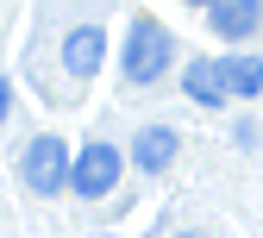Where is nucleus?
<instances>
[{
    "label": "nucleus",
    "mask_w": 263,
    "mask_h": 238,
    "mask_svg": "<svg viewBox=\"0 0 263 238\" xmlns=\"http://www.w3.org/2000/svg\"><path fill=\"white\" fill-rule=\"evenodd\" d=\"M176 63V38H170V25L163 19H151V13H138L125 25V44H119V76L132 82V88H151V82H163V69Z\"/></svg>",
    "instance_id": "nucleus-1"
},
{
    "label": "nucleus",
    "mask_w": 263,
    "mask_h": 238,
    "mask_svg": "<svg viewBox=\"0 0 263 238\" xmlns=\"http://www.w3.org/2000/svg\"><path fill=\"white\" fill-rule=\"evenodd\" d=\"M19 182H25V194H38V200L63 194V188L76 182V151L63 144L57 132L31 138V144H25V157H19Z\"/></svg>",
    "instance_id": "nucleus-2"
},
{
    "label": "nucleus",
    "mask_w": 263,
    "mask_h": 238,
    "mask_svg": "<svg viewBox=\"0 0 263 238\" xmlns=\"http://www.w3.org/2000/svg\"><path fill=\"white\" fill-rule=\"evenodd\" d=\"M125 157H132V151H119V144H107V138L82 144V151H76V182H69V194H82V200H107V194H119Z\"/></svg>",
    "instance_id": "nucleus-3"
},
{
    "label": "nucleus",
    "mask_w": 263,
    "mask_h": 238,
    "mask_svg": "<svg viewBox=\"0 0 263 238\" xmlns=\"http://www.w3.org/2000/svg\"><path fill=\"white\" fill-rule=\"evenodd\" d=\"M101 57H107V31L94 19H82V25L63 31V69H69L76 82H88L94 69H101Z\"/></svg>",
    "instance_id": "nucleus-4"
},
{
    "label": "nucleus",
    "mask_w": 263,
    "mask_h": 238,
    "mask_svg": "<svg viewBox=\"0 0 263 238\" xmlns=\"http://www.w3.org/2000/svg\"><path fill=\"white\" fill-rule=\"evenodd\" d=\"M182 94L194 100V107H226V100H232V82H226V63L219 57H194L188 69H182Z\"/></svg>",
    "instance_id": "nucleus-5"
},
{
    "label": "nucleus",
    "mask_w": 263,
    "mask_h": 238,
    "mask_svg": "<svg viewBox=\"0 0 263 238\" xmlns=\"http://www.w3.org/2000/svg\"><path fill=\"white\" fill-rule=\"evenodd\" d=\"M132 163L144 169V176H163V169L176 163V151H182V138H176V125H138L132 132Z\"/></svg>",
    "instance_id": "nucleus-6"
},
{
    "label": "nucleus",
    "mask_w": 263,
    "mask_h": 238,
    "mask_svg": "<svg viewBox=\"0 0 263 238\" xmlns=\"http://www.w3.org/2000/svg\"><path fill=\"white\" fill-rule=\"evenodd\" d=\"M207 25L219 44H245L251 31L263 25V0H213L207 7Z\"/></svg>",
    "instance_id": "nucleus-7"
},
{
    "label": "nucleus",
    "mask_w": 263,
    "mask_h": 238,
    "mask_svg": "<svg viewBox=\"0 0 263 238\" xmlns=\"http://www.w3.org/2000/svg\"><path fill=\"white\" fill-rule=\"evenodd\" d=\"M226 82H232V100H257L263 94V57H219Z\"/></svg>",
    "instance_id": "nucleus-8"
},
{
    "label": "nucleus",
    "mask_w": 263,
    "mask_h": 238,
    "mask_svg": "<svg viewBox=\"0 0 263 238\" xmlns=\"http://www.w3.org/2000/svg\"><path fill=\"white\" fill-rule=\"evenodd\" d=\"M182 7H213V0H182Z\"/></svg>",
    "instance_id": "nucleus-9"
},
{
    "label": "nucleus",
    "mask_w": 263,
    "mask_h": 238,
    "mask_svg": "<svg viewBox=\"0 0 263 238\" xmlns=\"http://www.w3.org/2000/svg\"><path fill=\"white\" fill-rule=\"evenodd\" d=\"M176 238H201V232H176Z\"/></svg>",
    "instance_id": "nucleus-10"
}]
</instances>
